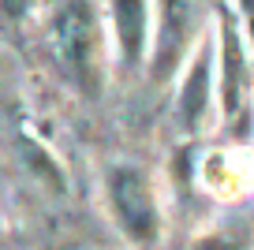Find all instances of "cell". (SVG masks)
Listing matches in <instances>:
<instances>
[{"mask_svg": "<svg viewBox=\"0 0 254 250\" xmlns=\"http://www.w3.org/2000/svg\"><path fill=\"white\" fill-rule=\"evenodd\" d=\"M221 41H224V116H236L247 97V60L232 19L221 23Z\"/></svg>", "mask_w": 254, "mask_h": 250, "instance_id": "277c9868", "label": "cell"}, {"mask_svg": "<svg viewBox=\"0 0 254 250\" xmlns=\"http://www.w3.org/2000/svg\"><path fill=\"white\" fill-rule=\"evenodd\" d=\"M239 11L247 15V26H251V34H254V0H239Z\"/></svg>", "mask_w": 254, "mask_h": 250, "instance_id": "ba28073f", "label": "cell"}, {"mask_svg": "<svg viewBox=\"0 0 254 250\" xmlns=\"http://www.w3.org/2000/svg\"><path fill=\"white\" fill-rule=\"evenodd\" d=\"M198 0H157V49H153V75H165L180 60L183 45L194 26Z\"/></svg>", "mask_w": 254, "mask_h": 250, "instance_id": "3957f363", "label": "cell"}, {"mask_svg": "<svg viewBox=\"0 0 254 250\" xmlns=\"http://www.w3.org/2000/svg\"><path fill=\"white\" fill-rule=\"evenodd\" d=\"M30 8H34V0H0V19L4 23H19Z\"/></svg>", "mask_w": 254, "mask_h": 250, "instance_id": "52a82bcc", "label": "cell"}, {"mask_svg": "<svg viewBox=\"0 0 254 250\" xmlns=\"http://www.w3.org/2000/svg\"><path fill=\"white\" fill-rule=\"evenodd\" d=\"M112 19H116V38L124 60L138 63L146 45V0H112Z\"/></svg>", "mask_w": 254, "mask_h": 250, "instance_id": "5b68a950", "label": "cell"}, {"mask_svg": "<svg viewBox=\"0 0 254 250\" xmlns=\"http://www.w3.org/2000/svg\"><path fill=\"white\" fill-rule=\"evenodd\" d=\"M49 56L75 90L97 94V19L90 0H56L49 15Z\"/></svg>", "mask_w": 254, "mask_h": 250, "instance_id": "6da1fadb", "label": "cell"}, {"mask_svg": "<svg viewBox=\"0 0 254 250\" xmlns=\"http://www.w3.org/2000/svg\"><path fill=\"white\" fill-rule=\"evenodd\" d=\"M206 97H209V49L198 53V63L190 67L187 86H183V124L198 127L206 116Z\"/></svg>", "mask_w": 254, "mask_h": 250, "instance_id": "8992f818", "label": "cell"}, {"mask_svg": "<svg viewBox=\"0 0 254 250\" xmlns=\"http://www.w3.org/2000/svg\"><path fill=\"white\" fill-rule=\"evenodd\" d=\"M109 198H112V213H116L120 228L131 239L150 243L157 235V205H153V190L138 168H112L109 172Z\"/></svg>", "mask_w": 254, "mask_h": 250, "instance_id": "7a4b0ae2", "label": "cell"}]
</instances>
